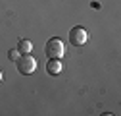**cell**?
Instances as JSON below:
<instances>
[{
	"mask_svg": "<svg viewBox=\"0 0 121 116\" xmlns=\"http://www.w3.org/2000/svg\"><path fill=\"white\" fill-rule=\"evenodd\" d=\"M16 62H17V70L23 76H29L37 70V60L33 58V54H19V58Z\"/></svg>",
	"mask_w": 121,
	"mask_h": 116,
	"instance_id": "cell-1",
	"label": "cell"
},
{
	"mask_svg": "<svg viewBox=\"0 0 121 116\" xmlns=\"http://www.w3.org/2000/svg\"><path fill=\"white\" fill-rule=\"evenodd\" d=\"M46 56L48 58H62L64 54H65V45H64V41L62 39H50L48 43H46Z\"/></svg>",
	"mask_w": 121,
	"mask_h": 116,
	"instance_id": "cell-2",
	"label": "cell"
},
{
	"mask_svg": "<svg viewBox=\"0 0 121 116\" xmlns=\"http://www.w3.org/2000/svg\"><path fill=\"white\" fill-rule=\"evenodd\" d=\"M86 39H88V33H86V29H85V27H81V25L73 27L71 31H69V43H71V45H75V47L85 45Z\"/></svg>",
	"mask_w": 121,
	"mask_h": 116,
	"instance_id": "cell-3",
	"label": "cell"
},
{
	"mask_svg": "<svg viewBox=\"0 0 121 116\" xmlns=\"http://www.w3.org/2000/svg\"><path fill=\"white\" fill-rule=\"evenodd\" d=\"M62 70H64V62L60 60V58H50L48 64H46V72L50 76H58V74H62Z\"/></svg>",
	"mask_w": 121,
	"mask_h": 116,
	"instance_id": "cell-4",
	"label": "cell"
},
{
	"mask_svg": "<svg viewBox=\"0 0 121 116\" xmlns=\"http://www.w3.org/2000/svg\"><path fill=\"white\" fill-rule=\"evenodd\" d=\"M17 50H19V54H31L33 52V43L27 41V39H21L17 43Z\"/></svg>",
	"mask_w": 121,
	"mask_h": 116,
	"instance_id": "cell-5",
	"label": "cell"
},
{
	"mask_svg": "<svg viewBox=\"0 0 121 116\" xmlns=\"http://www.w3.org/2000/svg\"><path fill=\"white\" fill-rule=\"evenodd\" d=\"M8 58H10V60H13V62H16L17 58H19V50H17V48H12V50L8 52Z\"/></svg>",
	"mask_w": 121,
	"mask_h": 116,
	"instance_id": "cell-6",
	"label": "cell"
},
{
	"mask_svg": "<svg viewBox=\"0 0 121 116\" xmlns=\"http://www.w3.org/2000/svg\"><path fill=\"white\" fill-rule=\"evenodd\" d=\"M0 81H2V72H0Z\"/></svg>",
	"mask_w": 121,
	"mask_h": 116,
	"instance_id": "cell-7",
	"label": "cell"
}]
</instances>
